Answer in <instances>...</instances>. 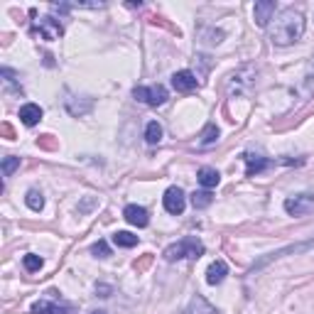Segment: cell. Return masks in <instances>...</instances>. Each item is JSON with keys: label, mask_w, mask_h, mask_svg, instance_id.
Returning <instances> with one entry per match:
<instances>
[{"label": "cell", "mask_w": 314, "mask_h": 314, "mask_svg": "<svg viewBox=\"0 0 314 314\" xmlns=\"http://www.w3.org/2000/svg\"><path fill=\"white\" fill-rule=\"evenodd\" d=\"M302 35H304V17L297 10H282L277 15V20L270 25V40L277 47L295 44Z\"/></svg>", "instance_id": "6da1fadb"}, {"label": "cell", "mask_w": 314, "mask_h": 314, "mask_svg": "<svg viewBox=\"0 0 314 314\" xmlns=\"http://www.w3.org/2000/svg\"><path fill=\"white\" fill-rule=\"evenodd\" d=\"M204 255V243L199 241V238H194V236H187V238H182L179 243H172V246L164 250V260H182V258H202Z\"/></svg>", "instance_id": "7a4b0ae2"}, {"label": "cell", "mask_w": 314, "mask_h": 314, "mask_svg": "<svg viewBox=\"0 0 314 314\" xmlns=\"http://www.w3.org/2000/svg\"><path fill=\"white\" fill-rule=\"evenodd\" d=\"M253 83H255V67L248 64V67L238 69L236 74L229 76V81H226V91H229V96H246L248 91H250Z\"/></svg>", "instance_id": "3957f363"}, {"label": "cell", "mask_w": 314, "mask_h": 314, "mask_svg": "<svg viewBox=\"0 0 314 314\" xmlns=\"http://www.w3.org/2000/svg\"><path fill=\"white\" fill-rule=\"evenodd\" d=\"M30 32H32L35 40L54 42V40H59V37L64 35V27H62V22L54 20V17H40V20H35V25H32Z\"/></svg>", "instance_id": "277c9868"}, {"label": "cell", "mask_w": 314, "mask_h": 314, "mask_svg": "<svg viewBox=\"0 0 314 314\" xmlns=\"http://www.w3.org/2000/svg\"><path fill=\"white\" fill-rule=\"evenodd\" d=\"M133 96H135L137 101H142V103H148V106H162L164 101L169 98V94H167V89L164 86H135L133 89Z\"/></svg>", "instance_id": "5b68a950"}, {"label": "cell", "mask_w": 314, "mask_h": 314, "mask_svg": "<svg viewBox=\"0 0 314 314\" xmlns=\"http://www.w3.org/2000/svg\"><path fill=\"white\" fill-rule=\"evenodd\" d=\"M285 211L290 216H307L314 211V194H297L285 199Z\"/></svg>", "instance_id": "8992f818"}, {"label": "cell", "mask_w": 314, "mask_h": 314, "mask_svg": "<svg viewBox=\"0 0 314 314\" xmlns=\"http://www.w3.org/2000/svg\"><path fill=\"white\" fill-rule=\"evenodd\" d=\"M162 202H164V209H167V214H172V216H179V214L184 211V206H187V196H184V191L179 189V187H169V189L164 191Z\"/></svg>", "instance_id": "52a82bcc"}, {"label": "cell", "mask_w": 314, "mask_h": 314, "mask_svg": "<svg viewBox=\"0 0 314 314\" xmlns=\"http://www.w3.org/2000/svg\"><path fill=\"white\" fill-rule=\"evenodd\" d=\"M275 10H277V3H273V0H258L255 8H253L255 25L258 27H270V20H273Z\"/></svg>", "instance_id": "ba28073f"}, {"label": "cell", "mask_w": 314, "mask_h": 314, "mask_svg": "<svg viewBox=\"0 0 314 314\" xmlns=\"http://www.w3.org/2000/svg\"><path fill=\"white\" fill-rule=\"evenodd\" d=\"M123 219L130 223V226H137V229H145L148 223H150V219H148V211L142 209V206L137 204H130L123 209Z\"/></svg>", "instance_id": "9c48e42d"}, {"label": "cell", "mask_w": 314, "mask_h": 314, "mask_svg": "<svg viewBox=\"0 0 314 314\" xmlns=\"http://www.w3.org/2000/svg\"><path fill=\"white\" fill-rule=\"evenodd\" d=\"M172 86L177 89V91H182V94H189V91H194L196 86H199V79L191 74V71H177L175 76H172Z\"/></svg>", "instance_id": "30bf717a"}, {"label": "cell", "mask_w": 314, "mask_h": 314, "mask_svg": "<svg viewBox=\"0 0 314 314\" xmlns=\"http://www.w3.org/2000/svg\"><path fill=\"white\" fill-rule=\"evenodd\" d=\"M243 160H246L248 169H246V177H255V175H260L263 169H268L270 167V160H265V157H260V155H255V152H243Z\"/></svg>", "instance_id": "8fae6325"}, {"label": "cell", "mask_w": 314, "mask_h": 314, "mask_svg": "<svg viewBox=\"0 0 314 314\" xmlns=\"http://www.w3.org/2000/svg\"><path fill=\"white\" fill-rule=\"evenodd\" d=\"M74 309L69 304H59V302H35L32 304V314H71Z\"/></svg>", "instance_id": "7c38bea8"}, {"label": "cell", "mask_w": 314, "mask_h": 314, "mask_svg": "<svg viewBox=\"0 0 314 314\" xmlns=\"http://www.w3.org/2000/svg\"><path fill=\"white\" fill-rule=\"evenodd\" d=\"M64 106H67V110L74 116V118H79V116H86L89 110L94 108V101H91V98L76 101V96H69V98H64Z\"/></svg>", "instance_id": "4fadbf2b"}, {"label": "cell", "mask_w": 314, "mask_h": 314, "mask_svg": "<svg viewBox=\"0 0 314 314\" xmlns=\"http://www.w3.org/2000/svg\"><path fill=\"white\" fill-rule=\"evenodd\" d=\"M20 121L25 125H37L42 121V108L37 106V103H25L22 108H20Z\"/></svg>", "instance_id": "5bb4252c"}, {"label": "cell", "mask_w": 314, "mask_h": 314, "mask_svg": "<svg viewBox=\"0 0 314 314\" xmlns=\"http://www.w3.org/2000/svg\"><path fill=\"white\" fill-rule=\"evenodd\" d=\"M226 273H229L226 263H223V260H216V263H211L209 270H206V282H209V285H221Z\"/></svg>", "instance_id": "9a60e30c"}, {"label": "cell", "mask_w": 314, "mask_h": 314, "mask_svg": "<svg viewBox=\"0 0 314 314\" xmlns=\"http://www.w3.org/2000/svg\"><path fill=\"white\" fill-rule=\"evenodd\" d=\"M184 314H219V312H216V309H214V307H211V304H209L202 295H194Z\"/></svg>", "instance_id": "2e32d148"}, {"label": "cell", "mask_w": 314, "mask_h": 314, "mask_svg": "<svg viewBox=\"0 0 314 314\" xmlns=\"http://www.w3.org/2000/svg\"><path fill=\"white\" fill-rule=\"evenodd\" d=\"M196 179H199V184H202L204 189H214V187L221 182L219 172H216V169H211V167H202V169L196 172Z\"/></svg>", "instance_id": "e0dca14e"}, {"label": "cell", "mask_w": 314, "mask_h": 314, "mask_svg": "<svg viewBox=\"0 0 314 314\" xmlns=\"http://www.w3.org/2000/svg\"><path fill=\"white\" fill-rule=\"evenodd\" d=\"M113 243L118 248H133L137 246V236H133L130 231H116L113 233Z\"/></svg>", "instance_id": "ac0fdd59"}, {"label": "cell", "mask_w": 314, "mask_h": 314, "mask_svg": "<svg viewBox=\"0 0 314 314\" xmlns=\"http://www.w3.org/2000/svg\"><path fill=\"white\" fill-rule=\"evenodd\" d=\"M145 140L150 142V145H157L160 140H162V125L157 123V121H150L148 128H145Z\"/></svg>", "instance_id": "d6986e66"}, {"label": "cell", "mask_w": 314, "mask_h": 314, "mask_svg": "<svg viewBox=\"0 0 314 314\" xmlns=\"http://www.w3.org/2000/svg\"><path fill=\"white\" fill-rule=\"evenodd\" d=\"M216 140H219V128H216V123H209L204 130V135H202L199 148H211V145H216Z\"/></svg>", "instance_id": "ffe728a7"}, {"label": "cell", "mask_w": 314, "mask_h": 314, "mask_svg": "<svg viewBox=\"0 0 314 314\" xmlns=\"http://www.w3.org/2000/svg\"><path fill=\"white\" fill-rule=\"evenodd\" d=\"M211 202H214V196H211L209 189L194 191V194H191V206H194V209H206V206H211Z\"/></svg>", "instance_id": "44dd1931"}, {"label": "cell", "mask_w": 314, "mask_h": 314, "mask_svg": "<svg viewBox=\"0 0 314 314\" xmlns=\"http://www.w3.org/2000/svg\"><path fill=\"white\" fill-rule=\"evenodd\" d=\"M37 148L47 152H54V150H59V140L54 135H40L37 137Z\"/></svg>", "instance_id": "7402d4cb"}, {"label": "cell", "mask_w": 314, "mask_h": 314, "mask_svg": "<svg viewBox=\"0 0 314 314\" xmlns=\"http://www.w3.org/2000/svg\"><path fill=\"white\" fill-rule=\"evenodd\" d=\"M25 202H27V206L32 211H42V206H44V199H42V194L37 189H30L27 196H25Z\"/></svg>", "instance_id": "603a6c76"}, {"label": "cell", "mask_w": 314, "mask_h": 314, "mask_svg": "<svg viewBox=\"0 0 314 314\" xmlns=\"http://www.w3.org/2000/svg\"><path fill=\"white\" fill-rule=\"evenodd\" d=\"M22 265H25L27 273H37V270L42 268V258L40 255H35V253H27V255L22 258Z\"/></svg>", "instance_id": "cb8c5ba5"}, {"label": "cell", "mask_w": 314, "mask_h": 314, "mask_svg": "<svg viewBox=\"0 0 314 314\" xmlns=\"http://www.w3.org/2000/svg\"><path fill=\"white\" fill-rule=\"evenodd\" d=\"M17 167H20V157H5L3 160V177H13Z\"/></svg>", "instance_id": "d4e9b609"}, {"label": "cell", "mask_w": 314, "mask_h": 314, "mask_svg": "<svg viewBox=\"0 0 314 314\" xmlns=\"http://www.w3.org/2000/svg\"><path fill=\"white\" fill-rule=\"evenodd\" d=\"M152 260H155V258H152L150 253H145V255H140V258H137L135 263H133V268H135V273H137V275H140V273H145V270H148V268H150V265H152Z\"/></svg>", "instance_id": "484cf974"}, {"label": "cell", "mask_w": 314, "mask_h": 314, "mask_svg": "<svg viewBox=\"0 0 314 314\" xmlns=\"http://www.w3.org/2000/svg\"><path fill=\"white\" fill-rule=\"evenodd\" d=\"M91 253H94L96 258H108V255H110V248H108V243H106V241H98V243H94Z\"/></svg>", "instance_id": "4316f807"}, {"label": "cell", "mask_w": 314, "mask_h": 314, "mask_svg": "<svg viewBox=\"0 0 314 314\" xmlns=\"http://www.w3.org/2000/svg\"><path fill=\"white\" fill-rule=\"evenodd\" d=\"M148 20H150V25H160V27H167V30H169V32H175V35H179V27H175V25H169V22H167L164 17H160V15H150Z\"/></svg>", "instance_id": "83f0119b"}, {"label": "cell", "mask_w": 314, "mask_h": 314, "mask_svg": "<svg viewBox=\"0 0 314 314\" xmlns=\"http://www.w3.org/2000/svg\"><path fill=\"white\" fill-rule=\"evenodd\" d=\"M312 89H314V56H312V62H309L307 74H304V91H307V94H312Z\"/></svg>", "instance_id": "f1b7e54d"}, {"label": "cell", "mask_w": 314, "mask_h": 314, "mask_svg": "<svg viewBox=\"0 0 314 314\" xmlns=\"http://www.w3.org/2000/svg\"><path fill=\"white\" fill-rule=\"evenodd\" d=\"M0 133H3V137H5V140H15V130H13V125H10V123L0 125Z\"/></svg>", "instance_id": "f546056e"}, {"label": "cell", "mask_w": 314, "mask_h": 314, "mask_svg": "<svg viewBox=\"0 0 314 314\" xmlns=\"http://www.w3.org/2000/svg\"><path fill=\"white\" fill-rule=\"evenodd\" d=\"M3 76H5V83H10V86H17V79H15V71H10V69L5 67L3 69ZM20 89V86H17Z\"/></svg>", "instance_id": "4dcf8cb0"}, {"label": "cell", "mask_w": 314, "mask_h": 314, "mask_svg": "<svg viewBox=\"0 0 314 314\" xmlns=\"http://www.w3.org/2000/svg\"><path fill=\"white\" fill-rule=\"evenodd\" d=\"M96 290L101 292V297H110V292H113L108 285H96Z\"/></svg>", "instance_id": "1f68e13d"}, {"label": "cell", "mask_w": 314, "mask_h": 314, "mask_svg": "<svg viewBox=\"0 0 314 314\" xmlns=\"http://www.w3.org/2000/svg\"><path fill=\"white\" fill-rule=\"evenodd\" d=\"M91 314H106V312H103V309H96V312H91Z\"/></svg>", "instance_id": "d6a6232c"}]
</instances>
